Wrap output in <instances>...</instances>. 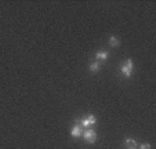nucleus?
<instances>
[{"instance_id": "nucleus-1", "label": "nucleus", "mask_w": 156, "mask_h": 149, "mask_svg": "<svg viewBox=\"0 0 156 149\" xmlns=\"http://www.w3.org/2000/svg\"><path fill=\"white\" fill-rule=\"evenodd\" d=\"M133 69H134V64H133V61L131 59H127L124 64H122V66H120V70H122V73H123L126 77H130L133 75Z\"/></svg>"}, {"instance_id": "nucleus-2", "label": "nucleus", "mask_w": 156, "mask_h": 149, "mask_svg": "<svg viewBox=\"0 0 156 149\" xmlns=\"http://www.w3.org/2000/svg\"><path fill=\"white\" fill-rule=\"evenodd\" d=\"M82 135L87 144H94L95 141H97V133H95L93 129H86Z\"/></svg>"}, {"instance_id": "nucleus-3", "label": "nucleus", "mask_w": 156, "mask_h": 149, "mask_svg": "<svg viewBox=\"0 0 156 149\" xmlns=\"http://www.w3.org/2000/svg\"><path fill=\"white\" fill-rule=\"evenodd\" d=\"M76 122H79L80 124H82V127L83 129H88L90 126H93V124H95V116L94 115H88L87 117H84V119H82V120H76Z\"/></svg>"}, {"instance_id": "nucleus-4", "label": "nucleus", "mask_w": 156, "mask_h": 149, "mask_svg": "<svg viewBox=\"0 0 156 149\" xmlns=\"http://www.w3.org/2000/svg\"><path fill=\"white\" fill-rule=\"evenodd\" d=\"M83 127H82V124H80L79 122H76V124L73 126V129H72V131H71V134H72V137H75V138H79L80 135L83 134Z\"/></svg>"}, {"instance_id": "nucleus-5", "label": "nucleus", "mask_w": 156, "mask_h": 149, "mask_svg": "<svg viewBox=\"0 0 156 149\" xmlns=\"http://www.w3.org/2000/svg\"><path fill=\"white\" fill-rule=\"evenodd\" d=\"M124 148L126 149H137V142L131 138H127L126 142H124Z\"/></svg>"}, {"instance_id": "nucleus-6", "label": "nucleus", "mask_w": 156, "mask_h": 149, "mask_svg": "<svg viewBox=\"0 0 156 149\" xmlns=\"http://www.w3.org/2000/svg\"><path fill=\"white\" fill-rule=\"evenodd\" d=\"M108 57H109V54L106 53V51H98V53L95 54V58H97L98 62H100V61H106V59H108Z\"/></svg>"}, {"instance_id": "nucleus-7", "label": "nucleus", "mask_w": 156, "mask_h": 149, "mask_svg": "<svg viewBox=\"0 0 156 149\" xmlns=\"http://www.w3.org/2000/svg\"><path fill=\"white\" fill-rule=\"evenodd\" d=\"M101 68V62H98V61H94V62H91L90 64V70H91L93 73H95V72H98V69Z\"/></svg>"}, {"instance_id": "nucleus-8", "label": "nucleus", "mask_w": 156, "mask_h": 149, "mask_svg": "<svg viewBox=\"0 0 156 149\" xmlns=\"http://www.w3.org/2000/svg\"><path fill=\"white\" fill-rule=\"evenodd\" d=\"M109 44H111L112 47H119V46H120V41H119L118 37H115V36H111V37H109Z\"/></svg>"}, {"instance_id": "nucleus-9", "label": "nucleus", "mask_w": 156, "mask_h": 149, "mask_svg": "<svg viewBox=\"0 0 156 149\" xmlns=\"http://www.w3.org/2000/svg\"><path fill=\"white\" fill-rule=\"evenodd\" d=\"M140 149H151V145L149 144H142V145L140 146Z\"/></svg>"}]
</instances>
